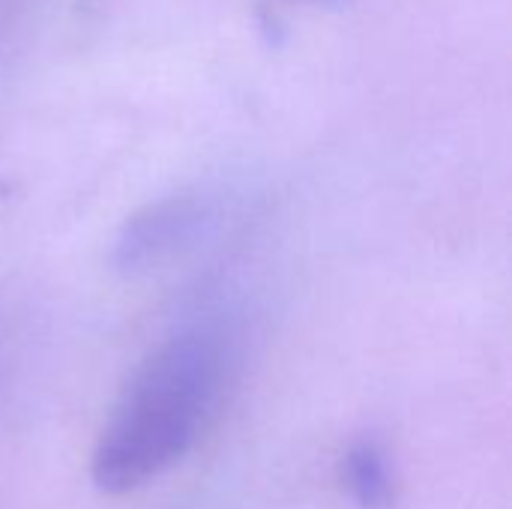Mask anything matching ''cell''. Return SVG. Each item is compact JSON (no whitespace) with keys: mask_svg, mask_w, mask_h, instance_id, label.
<instances>
[{"mask_svg":"<svg viewBox=\"0 0 512 509\" xmlns=\"http://www.w3.org/2000/svg\"><path fill=\"white\" fill-rule=\"evenodd\" d=\"M240 363V336L225 318L192 321L165 336L132 372L90 459L108 495L147 486L207 432Z\"/></svg>","mask_w":512,"mask_h":509,"instance_id":"cell-1","label":"cell"},{"mask_svg":"<svg viewBox=\"0 0 512 509\" xmlns=\"http://www.w3.org/2000/svg\"><path fill=\"white\" fill-rule=\"evenodd\" d=\"M219 216V204L207 192L168 195L135 213L117 240V264L129 273L150 270L186 246H192Z\"/></svg>","mask_w":512,"mask_h":509,"instance_id":"cell-2","label":"cell"},{"mask_svg":"<svg viewBox=\"0 0 512 509\" xmlns=\"http://www.w3.org/2000/svg\"><path fill=\"white\" fill-rule=\"evenodd\" d=\"M342 483L360 509H390L396 504V477L387 450L378 441H357L342 459Z\"/></svg>","mask_w":512,"mask_h":509,"instance_id":"cell-3","label":"cell"},{"mask_svg":"<svg viewBox=\"0 0 512 509\" xmlns=\"http://www.w3.org/2000/svg\"><path fill=\"white\" fill-rule=\"evenodd\" d=\"M315 3H333V0H315Z\"/></svg>","mask_w":512,"mask_h":509,"instance_id":"cell-4","label":"cell"}]
</instances>
